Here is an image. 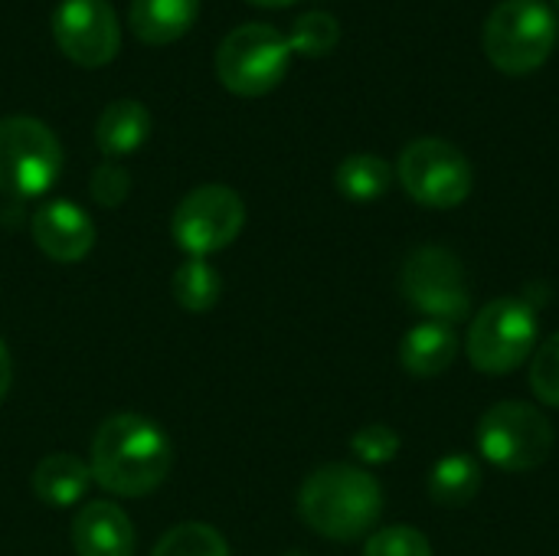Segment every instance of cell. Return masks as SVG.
Masks as SVG:
<instances>
[{"label":"cell","mask_w":559,"mask_h":556,"mask_svg":"<svg viewBox=\"0 0 559 556\" xmlns=\"http://www.w3.org/2000/svg\"><path fill=\"white\" fill-rule=\"evenodd\" d=\"M88 187H92V197H95L98 206L115 210V206H121V203L128 200V193H131V177H128V170H124L121 164L105 161V164L95 167Z\"/></svg>","instance_id":"cell-26"},{"label":"cell","mask_w":559,"mask_h":556,"mask_svg":"<svg viewBox=\"0 0 559 556\" xmlns=\"http://www.w3.org/2000/svg\"><path fill=\"white\" fill-rule=\"evenodd\" d=\"M337 43H341V23L331 13H324V10H311V13L298 16L292 23V33H288L292 52L308 56V59L334 52Z\"/></svg>","instance_id":"cell-22"},{"label":"cell","mask_w":559,"mask_h":556,"mask_svg":"<svg viewBox=\"0 0 559 556\" xmlns=\"http://www.w3.org/2000/svg\"><path fill=\"white\" fill-rule=\"evenodd\" d=\"M88 482H92L88 465L72 452L46 456L33 469V492L46 508H72V505H79V498H85V492H88Z\"/></svg>","instance_id":"cell-17"},{"label":"cell","mask_w":559,"mask_h":556,"mask_svg":"<svg viewBox=\"0 0 559 556\" xmlns=\"http://www.w3.org/2000/svg\"><path fill=\"white\" fill-rule=\"evenodd\" d=\"M62 170L59 138L29 115L0 118V190L10 197L46 193Z\"/></svg>","instance_id":"cell-5"},{"label":"cell","mask_w":559,"mask_h":556,"mask_svg":"<svg viewBox=\"0 0 559 556\" xmlns=\"http://www.w3.org/2000/svg\"><path fill=\"white\" fill-rule=\"evenodd\" d=\"M75 556H134V528L111 501H88L72 521Z\"/></svg>","instance_id":"cell-13"},{"label":"cell","mask_w":559,"mask_h":556,"mask_svg":"<svg viewBox=\"0 0 559 556\" xmlns=\"http://www.w3.org/2000/svg\"><path fill=\"white\" fill-rule=\"evenodd\" d=\"M29 229H33L36 246L52 262H62V265L85 259L92 252V246H95V223H92V216L82 206L69 203V200H52V203L39 206L33 213Z\"/></svg>","instance_id":"cell-12"},{"label":"cell","mask_w":559,"mask_h":556,"mask_svg":"<svg viewBox=\"0 0 559 556\" xmlns=\"http://www.w3.org/2000/svg\"><path fill=\"white\" fill-rule=\"evenodd\" d=\"M170 292H174V301L183 308V311H193V315H203L210 311L219 295H223V279L219 272L206 262V259H190L183 262L174 279H170Z\"/></svg>","instance_id":"cell-20"},{"label":"cell","mask_w":559,"mask_h":556,"mask_svg":"<svg viewBox=\"0 0 559 556\" xmlns=\"http://www.w3.org/2000/svg\"><path fill=\"white\" fill-rule=\"evenodd\" d=\"M305 524L328 541H360L383 514V488L354 465H324L311 472L298 492Z\"/></svg>","instance_id":"cell-2"},{"label":"cell","mask_w":559,"mask_h":556,"mask_svg":"<svg viewBox=\"0 0 559 556\" xmlns=\"http://www.w3.org/2000/svg\"><path fill=\"white\" fill-rule=\"evenodd\" d=\"M52 39L72 62L98 69L118 56L121 23L108 0H62L52 13Z\"/></svg>","instance_id":"cell-11"},{"label":"cell","mask_w":559,"mask_h":556,"mask_svg":"<svg viewBox=\"0 0 559 556\" xmlns=\"http://www.w3.org/2000/svg\"><path fill=\"white\" fill-rule=\"evenodd\" d=\"M537 347V315L524 298H498L478 311L468 331V357L475 370L504 377L518 370Z\"/></svg>","instance_id":"cell-7"},{"label":"cell","mask_w":559,"mask_h":556,"mask_svg":"<svg viewBox=\"0 0 559 556\" xmlns=\"http://www.w3.org/2000/svg\"><path fill=\"white\" fill-rule=\"evenodd\" d=\"M200 16V0H131V33L147 46H167L180 39Z\"/></svg>","instance_id":"cell-14"},{"label":"cell","mask_w":559,"mask_h":556,"mask_svg":"<svg viewBox=\"0 0 559 556\" xmlns=\"http://www.w3.org/2000/svg\"><path fill=\"white\" fill-rule=\"evenodd\" d=\"M481 488V465L472 456H445L429 475V495L442 508L468 505Z\"/></svg>","instance_id":"cell-19"},{"label":"cell","mask_w":559,"mask_h":556,"mask_svg":"<svg viewBox=\"0 0 559 556\" xmlns=\"http://www.w3.org/2000/svg\"><path fill=\"white\" fill-rule=\"evenodd\" d=\"M170 462L174 449L157 423L138 413H118L98 426L88 472L118 498H144L164 485Z\"/></svg>","instance_id":"cell-1"},{"label":"cell","mask_w":559,"mask_h":556,"mask_svg":"<svg viewBox=\"0 0 559 556\" xmlns=\"http://www.w3.org/2000/svg\"><path fill=\"white\" fill-rule=\"evenodd\" d=\"M246 223V203L233 187L206 184L190 190L174 210V242L193 259L226 249Z\"/></svg>","instance_id":"cell-10"},{"label":"cell","mask_w":559,"mask_h":556,"mask_svg":"<svg viewBox=\"0 0 559 556\" xmlns=\"http://www.w3.org/2000/svg\"><path fill=\"white\" fill-rule=\"evenodd\" d=\"M554 3H557V10H559V0H554Z\"/></svg>","instance_id":"cell-29"},{"label":"cell","mask_w":559,"mask_h":556,"mask_svg":"<svg viewBox=\"0 0 559 556\" xmlns=\"http://www.w3.org/2000/svg\"><path fill=\"white\" fill-rule=\"evenodd\" d=\"M10 380H13V364H10V354H7V347H3V341H0V400H3L7 390H10Z\"/></svg>","instance_id":"cell-27"},{"label":"cell","mask_w":559,"mask_h":556,"mask_svg":"<svg viewBox=\"0 0 559 556\" xmlns=\"http://www.w3.org/2000/svg\"><path fill=\"white\" fill-rule=\"evenodd\" d=\"M396 174L403 190L429 210H452L472 193L468 157L442 138H419L406 144Z\"/></svg>","instance_id":"cell-9"},{"label":"cell","mask_w":559,"mask_h":556,"mask_svg":"<svg viewBox=\"0 0 559 556\" xmlns=\"http://www.w3.org/2000/svg\"><path fill=\"white\" fill-rule=\"evenodd\" d=\"M151 556H229V544L226 537L210 528V524H200V521H190V524H177L170 528Z\"/></svg>","instance_id":"cell-21"},{"label":"cell","mask_w":559,"mask_h":556,"mask_svg":"<svg viewBox=\"0 0 559 556\" xmlns=\"http://www.w3.org/2000/svg\"><path fill=\"white\" fill-rule=\"evenodd\" d=\"M151 128H154V118L147 105H141L138 98H118L98 115L95 144L108 157H128L138 147H144V141L151 138Z\"/></svg>","instance_id":"cell-15"},{"label":"cell","mask_w":559,"mask_h":556,"mask_svg":"<svg viewBox=\"0 0 559 556\" xmlns=\"http://www.w3.org/2000/svg\"><path fill=\"white\" fill-rule=\"evenodd\" d=\"M459 354V334L445 321H423L416 324L400 344V364L413 377H439L452 367Z\"/></svg>","instance_id":"cell-16"},{"label":"cell","mask_w":559,"mask_h":556,"mask_svg":"<svg viewBox=\"0 0 559 556\" xmlns=\"http://www.w3.org/2000/svg\"><path fill=\"white\" fill-rule=\"evenodd\" d=\"M350 449L367 465H386L400 452V436L390 426H383V423H370V426H364V429L354 433Z\"/></svg>","instance_id":"cell-24"},{"label":"cell","mask_w":559,"mask_h":556,"mask_svg":"<svg viewBox=\"0 0 559 556\" xmlns=\"http://www.w3.org/2000/svg\"><path fill=\"white\" fill-rule=\"evenodd\" d=\"M288 62H292L288 36L269 23L236 26L216 49L219 82L242 98L269 95L285 79Z\"/></svg>","instance_id":"cell-4"},{"label":"cell","mask_w":559,"mask_h":556,"mask_svg":"<svg viewBox=\"0 0 559 556\" xmlns=\"http://www.w3.org/2000/svg\"><path fill=\"white\" fill-rule=\"evenodd\" d=\"M559 36L557 10L547 0H501L481 33L485 56L504 75L537 72Z\"/></svg>","instance_id":"cell-3"},{"label":"cell","mask_w":559,"mask_h":556,"mask_svg":"<svg viewBox=\"0 0 559 556\" xmlns=\"http://www.w3.org/2000/svg\"><path fill=\"white\" fill-rule=\"evenodd\" d=\"M478 449L501 472H531L550 459L554 429L531 403H498L478 423Z\"/></svg>","instance_id":"cell-6"},{"label":"cell","mask_w":559,"mask_h":556,"mask_svg":"<svg viewBox=\"0 0 559 556\" xmlns=\"http://www.w3.org/2000/svg\"><path fill=\"white\" fill-rule=\"evenodd\" d=\"M252 7H292V3H298V0H249Z\"/></svg>","instance_id":"cell-28"},{"label":"cell","mask_w":559,"mask_h":556,"mask_svg":"<svg viewBox=\"0 0 559 556\" xmlns=\"http://www.w3.org/2000/svg\"><path fill=\"white\" fill-rule=\"evenodd\" d=\"M403 298L429 321L455 324L472 311V285L462 259L442 246H423L403 262Z\"/></svg>","instance_id":"cell-8"},{"label":"cell","mask_w":559,"mask_h":556,"mask_svg":"<svg viewBox=\"0 0 559 556\" xmlns=\"http://www.w3.org/2000/svg\"><path fill=\"white\" fill-rule=\"evenodd\" d=\"M337 190L354 200V203H373L380 200L390 184H393V170L383 157L377 154H350L341 161L337 174H334Z\"/></svg>","instance_id":"cell-18"},{"label":"cell","mask_w":559,"mask_h":556,"mask_svg":"<svg viewBox=\"0 0 559 556\" xmlns=\"http://www.w3.org/2000/svg\"><path fill=\"white\" fill-rule=\"evenodd\" d=\"M364 556H432V544L426 541L423 531L396 524L370 534Z\"/></svg>","instance_id":"cell-23"},{"label":"cell","mask_w":559,"mask_h":556,"mask_svg":"<svg viewBox=\"0 0 559 556\" xmlns=\"http://www.w3.org/2000/svg\"><path fill=\"white\" fill-rule=\"evenodd\" d=\"M531 387L544 403L559 406V331L537 347L531 360Z\"/></svg>","instance_id":"cell-25"}]
</instances>
